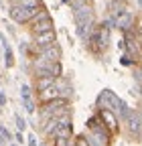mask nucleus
Here are the masks:
<instances>
[{"mask_svg":"<svg viewBox=\"0 0 142 146\" xmlns=\"http://www.w3.org/2000/svg\"><path fill=\"white\" fill-rule=\"evenodd\" d=\"M16 2H19V0H10V4H12V6H14V4H16Z\"/></svg>","mask_w":142,"mask_h":146,"instance_id":"nucleus-28","label":"nucleus"},{"mask_svg":"<svg viewBox=\"0 0 142 146\" xmlns=\"http://www.w3.org/2000/svg\"><path fill=\"white\" fill-rule=\"evenodd\" d=\"M124 122H126L128 134H132V136H140V134H142V116H140L138 110H132L130 116L124 120Z\"/></svg>","mask_w":142,"mask_h":146,"instance_id":"nucleus-6","label":"nucleus"},{"mask_svg":"<svg viewBox=\"0 0 142 146\" xmlns=\"http://www.w3.org/2000/svg\"><path fill=\"white\" fill-rule=\"evenodd\" d=\"M0 136H2L4 140H12V134L6 130V128H4V124H0Z\"/></svg>","mask_w":142,"mask_h":146,"instance_id":"nucleus-23","label":"nucleus"},{"mask_svg":"<svg viewBox=\"0 0 142 146\" xmlns=\"http://www.w3.org/2000/svg\"><path fill=\"white\" fill-rule=\"evenodd\" d=\"M100 120L104 122V126L108 128L110 132H116L118 130V118H116V114L108 112V110H100Z\"/></svg>","mask_w":142,"mask_h":146,"instance_id":"nucleus-11","label":"nucleus"},{"mask_svg":"<svg viewBox=\"0 0 142 146\" xmlns=\"http://www.w3.org/2000/svg\"><path fill=\"white\" fill-rule=\"evenodd\" d=\"M2 142H4V138H2V136H0V144H2Z\"/></svg>","mask_w":142,"mask_h":146,"instance_id":"nucleus-29","label":"nucleus"},{"mask_svg":"<svg viewBox=\"0 0 142 146\" xmlns=\"http://www.w3.org/2000/svg\"><path fill=\"white\" fill-rule=\"evenodd\" d=\"M12 146H21V144H16V142H14V144H12Z\"/></svg>","mask_w":142,"mask_h":146,"instance_id":"nucleus-32","label":"nucleus"},{"mask_svg":"<svg viewBox=\"0 0 142 146\" xmlns=\"http://www.w3.org/2000/svg\"><path fill=\"white\" fill-rule=\"evenodd\" d=\"M37 59H43V61H49V63H61V47L55 43L49 49L39 51V57Z\"/></svg>","mask_w":142,"mask_h":146,"instance_id":"nucleus-8","label":"nucleus"},{"mask_svg":"<svg viewBox=\"0 0 142 146\" xmlns=\"http://www.w3.org/2000/svg\"><path fill=\"white\" fill-rule=\"evenodd\" d=\"M73 146H90V142H87L85 134H79V136H75V142H73Z\"/></svg>","mask_w":142,"mask_h":146,"instance_id":"nucleus-20","label":"nucleus"},{"mask_svg":"<svg viewBox=\"0 0 142 146\" xmlns=\"http://www.w3.org/2000/svg\"><path fill=\"white\" fill-rule=\"evenodd\" d=\"M57 79L51 77V75H45V77H37V83H35V87H37V94H41V91H45L47 87H51L53 83H55Z\"/></svg>","mask_w":142,"mask_h":146,"instance_id":"nucleus-14","label":"nucleus"},{"mask_svg":"<svg viewBox=\"0 0 142 146\" xmlns=\"http://www.w3.org/2000/svg\"><path fill=\"white\" fill-rule=\"evenodd\" d=\"M21 98H23V102L33 100V96H31V85H27V83L21 85Z\"/></svg>","mask_w":142,"mask_h":146,"instance_id":"nucleus-17","label":"nucleus"},{"mask_svg":"<svg viewBox=\"0 0 142 146\" xmlns=\"http://www.w3.org/2000/svg\"><path fill=\"white\" fill-rule=\"evenodd\" d=\"M85 138H87V142H90V146H106L98 136H94V134H85Z\"/></svg>","mask_w":142,"mask_h":146,"instance_id":"nucleus-18","label":"nucleus"},{"mask_svg":"<svg viewBox=\"0 0 142 146\" xmlns=\"http://www.w3.org/2000/svg\"><path fill=\"white\" fill-rule=\"evenodd\" d=\"M43 10V6L41 8H21V6H10V18L14 23H19V25H29V23H33V18L37 16L39 12Z\"/></svg>","mask_w":142,"mask_h":146,"instance_id":"nucleus-3","label":"nucleus"},{"mask_svg":"<svg viewBox=\"0 0 142 146\" xmlns=\"http://www.w3.org/2000/svg\"><path fill=\"white\" fill-rule=\"evenodd\" d=\"M23 106H25V112H27V114H35V110H37V108H35V102H33V100L23 102Z\"/></svg>","mask_w":142,"mask_h":146,"instance_id":"nucleus-21","label":"nucleus"},{"mask_svg":"<svg viewBox=\"0 0 142 146\" xmlns=\"http://www.w3.org/2000/svg\"><path fill=\"white\" fill-rule=\"evenodd\" d=\"M138 96L142 98V85H138Z\"/></svg>","mask_w":142,"mask_h":146,"instance_id":"nucleus-26","label":"nucleus"},{"mask_svg":"<svg viewBox=\"0 0 142 146\" xmlns=\"http://www.w3.org/2000/svg\"><path fill=\"white\" fill-rule=\"evenodd\" d=\"M57 43V35L55 31H49V33H43V35H35V45L39 47V51L43 49H49Z\"/></svg>","mask_w":142,"mask_h":146,"instance_id":"nucleus-9","label":"nucleus"},{"mask_svg":"<svg viewBox=\"0 0 142 146\" xmlns=\"http://www.w3.org/2000/svg\"><path fill=\"white\" fill-rule=\"evenodd\" d=\"M132 63H134V59L130 57L128 53H126V55H122V59H120V65H124V67H130Z\"/></svg>","mask_w":142,"mask_h":146,"instance_id":"nucleus-22","label":"nucleus"},{"mask_svg":"<svg viewBox=\"0 0 142 146\" xmlns=\"http://www.w3.org/2000/svg\"><path fill=\"white\" fill-rule=\"evenodd\" d=\"M41 146H45V144H41Z\"/></svg>","mask_w":142,"mask_h":146,"instance_id":"nucleus-33","label":"nucleus"},{"mask_svg":"<svg viewBox=\"0 0 142 146\" xmlns=\"http://www.w3.org/2000/svg\"><path fill=\"white\" fill-rule=\"evenodd\" d=\"M49 31H53V21H51V16L31 25V33H33V35H43V33H49Z\"/></svg>","mask_w":142,"mask_h":146,"instance_id":"nucleus-13","label":"nucleus"},{"mask_svg":"<svg viewBox=\"0 0 142 146\" xmlns=\"http://www.w3.org/2000/svg\"><path fill=\"white\" fill-rule=\"evenodd\" d=\"M27 144H29V146H39V144H37V138H35L33 134H29V138H27Z\"/></svg>","mask_w":142,"mask_h":146,"instance_id":"nucleus-25","label":"nucleus"},{"mask_svg":"<svg viewBox=\"0 0 142 146\" xmlns=\"http://www.w3.org/2000/svg\"><path fill=\"white\" fill-rule=\"evenodd\" d=\"M73 10H75V21H90L94 18V2L92 0H77L73 4Z\"/></svg>","mask_w":142,"mask_h":146,"instance_id":"nucleus-5","label":"nucleus"},{"mask_svg":"<svg viewBox=\"0 0 142 146\" xmlns=\"http://www.w3.org/2000/svg\"><path fill=\"white\" fill-rule=\"evenodd\" d=\"M138 4H140V6H142V0H138Z\"/></svg>","mask_w":142,"mask_h":146,"instance_id":"nucleus-30","label":"nucleus"},{"mask_svg":"<svg viewBox=\"0 0 142 146\" xmlns=\"http://www.w3.org/2000/svg\"><path fill=\"white\" fill-rule=\"evenodd\" d=\"M114 21H116V27H118V29H122L124 33H126V31H130V27H132V23H134V14L126 8L124 12H120Z\"/></svg>","mask_w":142,"mask_h":146,"instance_id":"nucleus-10","label":"nucleus"},{"mask_svg":"<svg viewBox=\"0 0 142 146\" xmlns=\"http://www.w3.org/2000/svg\"><path fill=\"white\" fill-rule=\"evenodd\" d=\"M138 112H140V116H142V108H140V110H138Z\"/></svg>","mask_w":142,"mask_h":146,"instance_id":"nucleus-31","label":"nucleus"},{"mask_svg":"<svg viewBox=\"0 0 142 146\" xmlns=\"http://www.w3.org/2000/svg\"><path fill=\"white\" fill-rule=\"evenodd\" d=\"M138 33H140V35H142V23H140V27H138Z\"/></svg>","mask_w":142,"mask_h":146,"instance_id":"nucleus-27","label":"nucleus"},{"mask_svg":"<svg viewBox=\"0 0 142 146\" xmlns=\"http://www.w3.org/2000/svg\"><path fill=\"white\" fill-rule=\"evenodd\" d=\"M47 71H49L55 79H59V77H61V73H63V65H61V63H51V65L47 67Z\"/></svg>","mask_w":142,"mask_h":146,"instance_id":"nucleus-16","label":"nucleus"},{"mask_svg":"<svg viewBox=\"0 0 142 146\" xmlns=\"http://www.w3.org/2000/svg\"><path fill=\"white\" fill-rule=\"evenodd\" d=\"M87 130H90V134L98 136V138H100L106 146L110 144V130L104 126V122L100 120V116H94V118L87 120Z\"/></svg>","mask_w":142,"mask_h":146,"instance_id":"nucleus-4","label":"nucleus"},{"mask_svg":"<svg viewBox=\"0 0 142 146\" xmlns=\"http://www.w3.org/2000/svg\"><path fill=\"white\" fill-rule=\"evenodd\" d=\"M14 6H21V8H41V0H19Z\"/></svg>","mask_w":142,"mask_h":146,"instance_id":"nucleus-15","label":"nucleus"},{"mask_svg":"<svg viewBox=\"0 0 142 146\" xmlns=\"http://www.w3.org/2000/svg\"><path fill=\"white\" fill-rule=\"evenodd\" d=\"M71 112V106H69V100L67 98H59V100H53V102H47V104H41L39 108V118L41 122H49L53 118H59V116H65Z\"/></svg>","mask_w":142,"mask_h":146,"instance_id":"nucleus-2","label":"nucleus"},{"mask_svg":"<svg viewBox=\"0 0 142 146\" xmlns=\"http://www.w3.org/2000/svg\"><path fill=\"white\" fill-rule=\"evenodd\" d=\"M96 104H98V108H100V110H108V112L116 114V118H118V120H122V122L126 120V118L130 116V112H132V110L128 108V104L124 102V100H120L112 89H104L102 94L98 96Z\"/></svg>","mask_w":142,"mask_h":146,"instance_id":"nucleus-1","label":"nucleus"},{"mask_svg":"<svg viewBox=\"0 0 142 146\" xmlns=\"http://www.w3.org/2000/svg\"><path fill=\"white\" fill-rule=\"evenodd\" d=\"M14 122H16V128H19V132H23L25 128H27V122H25V118H23V116H19V114L14 116Z\"/></svg>","mask_w":142,"mask_h":146,"instance_id":"nucleus-19","label":"nucleus"},{"mask_svg":"<svg viewBox=\"0 0 142 146\" xmlns=\"http://www.w3.org/2000/svg\"><path fill=\"white\" fill-rule=\"evenodd\" d=\"M14 140H16V144H21V146H23V142H27L25 136H23V132H16L14 134Z\"/></svg>","mask_w":142,"mask_h":146,"instance_id":"nucleus-24","label":"nucleus"},{"mask_svg":"<svg viewBox=\"0 0 142 146\" xmlns=\"http://www.w3.org/2000/svg\"><path fill=\"white\" fill-rule=\"evenodd\" d=\"M96 36H98V55L100 53H104L106 49L110 47V29L108 27H104V25H100V27H96Z\"/></svg>","mask_w":142,"mask_h":146,"instance_id":"nucleus-7","label":"nucleus"},{"mask_svg":"<svg viewBox=\"0 0 142 146\" xmlns=\"http://www.w3.org/2000/svg\"><path fill=\"white\" fill-rule=\"evenodd\" d=\"M92 31H94V18H90V21H79V23H77V36H79L81 41L87 43Z\"/></svg>","mask_w":142,"mask_h":146,"instance_id":"nucleus-12","label":"nucleus"}]
</instances>
